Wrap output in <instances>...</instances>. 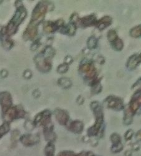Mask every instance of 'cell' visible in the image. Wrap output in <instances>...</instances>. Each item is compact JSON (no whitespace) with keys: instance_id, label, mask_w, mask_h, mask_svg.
Wrapping results in <instances>:
<instances>
[{"instance_id":"cell-3","label":"cell","mask_w":141,"mask_h":156,"mask_svg":"<svg viewBox=\"0 0 141 156\" xmlns=\"http://www.w3.org/2000/svg\"><path fill=\"white\" fill-rule=\"evenodd\" d=\"M111 140L114 144H117L120 143V141H121V138H120L119 135L114 134L112 135Z\"/></svg>"},{"instance_id":"cell-5","label":"cell","mask_w":141,"mask_h":156,"mask_svg":"<svg viewBox=\"0 0 141 156\" xmlns=\"http://www.w3.org/2000/svg\"><path fill=\"white\" fill-rule=\"evenodd\" d=\"M132 155V152L129 151V150H127V151H126L125 152V156H131Z\"/></svg>"},{"instance_id":"cell-1","label":"cell","mask_w":141,"mask_h":156,"mask_svg":"<svg viewBox=\"0 0 141 156\" xmlns=\"http://www.w3.org/2000/svg\"><path fill=\"white\" fill-rule=\"evenodd\" d=\"M45 154L46 156H54V150L55 147L53 144H48L45 148Z\"/></svg>"},{"instance_id":"cell-4","label":"cell","mask_w":141,"mask_h":156,"mask_svg":"<svg viewBox=\"0 0 141 156\" xmlns=\"http://www.w3.org/2000/svg\"><path fill=\"white\" fill-rule=\"evenodd\" d=\"M132 135H133L132 131H131V130H129V131H128V132L126 133V134L125 135V138L127 140H129L131 139Z\"/></svg>"},{"instance_id":"cell-2","label":"cell","mask_w":141,"mask_h":156,"mask_svg":"<svg viewBox=\"0 0 141 156\" xmlns=\"http://www.w3.org/2000/svg\"><path fill=\"white\" fill-rule=\"evenodd\" d=\"M122 149H123V145L121 142H120L117 144H114L111 148V150L112 152L117 153V152H119L120 151H121Z\"/></svg>"},{"instance_id":"cell-6","label":"cell","mask_w":141,"mask_h":156,"mask_svg":"<svg viewBox=\"0 0 141 156\" xmlns=\"http://www.w3.org/2000/svg\"><path fill=\"white\" fill-rule=\"evenodd\" d=\"M93 156H98V155H93Z\"/></svg>"}]
</instances>
